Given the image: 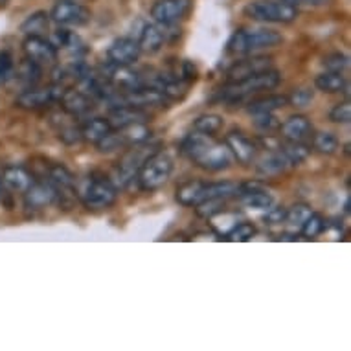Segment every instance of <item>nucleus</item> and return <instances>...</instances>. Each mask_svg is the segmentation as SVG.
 Returning a JSON list of instances; mask_svg holds the SVG:
<instances>
[{
    "mask_svg": "<svg viewBox=\"0 0 351 351\" xmlns=\"http://www.w3.org/2000/svg\"><path fill=\"white\" fill-rule=\"evenodd\" d=\"M283 43V35L269 28H241L236 29L228 40V52L234 56H250V53L276 48Z\"/></svg>",
    "mask_w": 351,
    "mask_h": 351,
    "instance_id": "f257e3e1",
    "label": "nucleus"
},
{
    "mask_svg": "<svg viewBox=\"0 0 351 351\" xmlns=\"http://www.w3.org/2000/svg\"><path fill=\"white\" fill-rule=\"evenodd\" d=\"M282 81V75L280 72L274 69L265 70V72H259L256 75H250L247 80L236 81V83H228L223 90V98L230 104H236V101H241V99L252 96V94L265 93V90H272L276 88Z\"/></svg>",
    "mask_w": 351,
    "mask_h": 351,
    "instance_id": "f03ea898",
    "label": "nucleus"
},
{
    "mask_svg": "<svg viewBox=\"0 0 351 351\" xmlns=\"http://www.w3.org/2000/svg\"><path fill=\"white\" fill-rule=\"evenodd\" d=\"M243 13L256 23L271 24H291L298 17V10L282 0H252L245 6Z\"/></svg>",
    "mask_w": 351,
    "mask_h": 351,
    "instance_id": "7ed1b4c3",
    "label": "nucleus"
},
{
    "mask_svg": "<svg viewBox=\"0 0 351 351\" xmlns=\"http://www.w3.org/2000/svg\"><path fill=\"white\" fill-rule=\"evenodd\" d=\"M173 173V160L171 156L162 153L160 149L153 153V155L144 162V166L140 167L138 184L145 191H156L160 190L162 186L166 184Z\"/></svg>",
    "mask_w": 351,
    "mask_h": 351,
    "instance_id": "20e7f679",
    "label": "nucleus"
},
{
    "mask_svg": "<svg viewBox=\"0 0 351 351\" xmlns=\"http://www.w3.org/2000/svg\"><path fill=\"white\" fill-rule=\"evenodd\" d=\"M156 151H158V145L147 144V142L127 147L125 155L121 156V160L118 162V167H116V179H118L116 186H127L131 180L136 179L140 167L144 166V162Z\"/></svg>",
    "mask_w": 351,
    "mask_h": 351,
    "instance_id": "39448f33",
    "label": "nucleus"
},
{
    "mask_svg": "<svg viewBox=\"0 0 351 351\" xmlns=\"http://www.w3.org/2000/svg\"><path fill=\"white\" fill-rule=\"evenodd\" d=\"M151 138V129L145 123H133V125L114 129L105 136L99 144H96L101 153H110L116 149H127L134 144H142Z\"/></svg>",
    "mask_w": 351,
    "mask_h": 351,
    "instance_id": "423d86ee",
    "label": "nucleus"
},
{
    "mask_svg": "<svg viewBox=\"0 0 351 351\" xmlns=\"http://www.w3.org/2000/svg\"><path fill=\"white\" fill-rule=\"evenodd\" d=\"M118 199V186L109 179L104 177H93L85 186V190L81 191V202L88 210H107Z\"/></svg>",
    "mask_w": 351,
    "mask_h": 351,
    "instance_id": "0eeeda50",
    "label": "nucleus"
},
{
    "mask_svg": "<svg viewBox=\"0 0 351 351\" xmlns=\"http://www.w3.org/2000/svg\"><path fill=\"white\" fill-rule=\"evenodd\" d=\"M50 21L64 28H81L93 21V12L83 2L75 0H59L50 12Z\"/></svg>",
    "mask_w": 351,
    "mask_h": 351,
    "instance_id": "6e6552de",
    "label": "nucleus"
},
{
    "mask_svg": "<svg viewBox=\"0 0 351 351\" xmlns=\"http://www.w3.org/2000/svg\"><path fill=\"white\" fill-rule=\"evenodd\" d=\"M66 86L63 85H53L47 86V88H37V86H28L24 88L23 93L19 94L17 99H15V105L19 109L24 110H40L47 109L50 105L59 104L61 99V94Z\"/></svg>",
    "mask_w": 351,
    "mask_h": 351,
    "instance_id": "1a4fd4ad",
    "label": "nucleus"
},
{
    "mask_svg": "<svg viewBox=\"0 0 351 351\" xmlns=\"http://www.w3.org/2000/svg\"><path fill=\"white\" fill-rule=\"evenodd\" d=\"M23 50L24 56L35 64H39L40 69L58 64L59 50L53 47L52 40L43 35H28L23 43Z\"/></svg>",
    "mask_w": 351,
    "mask_h": 351,
    "instance_id": "9d476101",
    "label": "nucleus"
},
{
    "mask_svg": "<svg viewBox=\"0 0 351 351\" xmlns=\"http://www.w3.org/2000/svg\"><path fill=\"white\" fill-rule=\"evenodd\" d=\"M193 0H156L151 8V17L160 26H175L191 12Z\"/></svg>",
    "mask_w": 351,
    "mask_h": 351,
    "instance_id": "9b49d317",
    "label": "nucleus"
},
{
    "mask_svg": "<svg viewBox=\"0 0 351 351\" xmlns=\"http://www.w3.org/2000/svg\"><path fill=\"white\" fill-rule=\"evenodd\" d=\"M59 202L58 190L47 179L34 180V184L24 191V206L32 212H39Z\"/></svg>",
    "mask_w": 351,
    "mask_h": 351,
    "instance_id": "f8f14e48",
    "label": "nucleus"
},
{
    "mask_svg": "<svg viewBox=\"0 0 351 351\" xmlns=\"http://www.w3.org/2000/svg\"><path fill=\"white\" fill-rule=\"evenodd\" d=\"M232 156L230 149L226 147V144H217V142H212L208 145L206 149L202 151L201 155L197 156L193 164L199 166L204 171H223V169H228L232 166Z\"/></svg>",
    "mask_w": 351,
    "mask_h": 351,
    "instance_id": "ddd939ff",
    "label": "nucleus"
},
{
    "mask_svg": "<svg viewBox=\"0 0 351 351\" xmlns=\"http://www.w3.org/2000/svg\"><path fill=\"white\" fill-rule=\"evenodd\" d=\"M138 40L131 39V37H120L110 43L109 50H107V59L110 64L116 66H133L140 59Z\"/></svg>",
    "mask_w": 351,
    "mask_h": 351,
    "instance_id": "4468645a",
    "label": "nucleus"
},
{
    "mask_svg": "<svg viewBox=\"0 0 351 351\" xmlns=\"http://www.w3.org/2000/svg\"><path fill=\"white\" fill-rule=\"evenodd\" d=\"M225 144L230 149L232 156L243 166H248L258 158V144L241 131H230L226 134Z\"/></svg>",
    "mask_w": 351,
    "mask_h": 351,
    "instance_id": "2eb2a0df",
    "label": "nucleus"
},
{
    "mask_svg": "<svg viewBox=\"0 0 351 351\" xmlns=\"http://www.w3.org/2000/svg\"><path fill=\"white\" fill-rule=\"evenodd\" d=\"M59 105L72 118H81V116H86L96 107V99L83 93L81 88H69L66 86L63 94H61Z\"/></svg>",
    "mask_w": 351,
    "mask_h": 351,
    "instance_id": "dca6fc26",
    "label": "nucleus"
},
{
    "mask_svg": "<svg viewBox=\"0 0 351 351\" xmlns=\"http://www.w3.org/2000/svg\"><path fill=\"white\" fill-rule=\"evenodd\" d=\"M272 69V59L271 58H247L237 61L236 64H232L230 70L226 72V80L228 83H236V81H243L250 77V75H256L259 72H265V70Z\"/></svg>",
    "mask_w": 351,
    "mask_h": 351,
    "instance_id": "f3484780",
    "label": "nucleus"
},
{
    "mask_svg": "<svg viewBox=\"0 0 351 351\" xmlns=\"http://www.w3.org/2000/svg\"><path fill=\"white\" fill-rule=\"evenodd\" d=\"M45 179L58 190L59 201L64 197H74L75 193V179L70 169L63 164H52L47 167V177Z\"/></svg>",
    "mask_w": 351,
    "mask_h": 351,
    "instance_id": "a211bd4d",
    "label": "nucleus"
},
{
    "mask_svg": "<svg viewBox=\"0 0 351 351\" xmlns=\"http://www.w3.org/2000/svg\"><path fill=\"white\" fill-rule=\"evenodd\" d=\"M278 131L282 133V136L285 140H291V142H305L307 138H311L313 125L307 116L293 114L283 121Z\"/></svg>",
    "mask_w": 351,
    "mask_h": 351,
    "instance_id": "6ab92c4d",
    "label": "nucleus"
},
{
    "mask_svg": "<svg viewBox=\"0 0 351 351\" xmlns=\"http://www.w3.org/2000/svg\"><path fill=\"white\" fill-rule=\"evenodd\" d=\"M107 120H109L110 127L114 131V129L133 125V123H145L149 120V114L144 109H136V107H131V105H118V107L110 109V116Z\"/></svg>",
    "mask_w": 351,
    "mask_h": 351,
    "instance_id": "aec40b11",
    "label": "nucleus"
},
{
    "mask_svg": "<svg viewBox=\"0 0 351 351\" xmlns=\"http://www.w3.org/2000/svg\"><path fill=\"white\" fill-rule=\"evenodd\" d=\"M256 169H258L259 175L263 177H276V175H282L289 169V162L285 158L280 147H274V149H267V153L261 158H256Z\"/></svg>",
    "mask_w": 351,
    "mask_h": 351,
    "instance_id": "412c9836",
    "label": "nucleus"
},
{
    "mask_svg": "<svg viewBox=\"0 0 351 351\" xmlns=\"http://www.w3.org/2000/svg\"><path fill=\"white\" fill-rule=\"evenodd\" d=\"M166 43V32L160 24H144L138 35V47L144 53H158Z\"/></svg>",
    "mask_w": 351,
    "mask_h": 351,
    "instance_id": "4be33fe9",
    "label": "nucleus"
},
{
    "mask_svg": "<svg viewBox=\"0 0 351 351\" xmlns=\"http://www.w3.org/2000/svg\"><path fill=\"white\" fill-rule=\"evenodd\" d=\"M34 173L28 171L24 166H8L2 171V184L15 193H24L34 184Z\"/></svg>",
    "mask_w": 351,
    "mask_h": 351,
    "instance_id": "5701e85b",
    "label": "nucleus"
},
{
    "mask_svg": "<svg viewBox=\"0 0 351 351\" xmlns=\"http://www.w3.org/2000/svg\"><path fill=\"white\" fill-rule=\"evenodd\" d=\"M110 131H112V127H110L107 118H90V120H86L85 123H81L80 125L81 142L96 145L99 144Z\"/></svg>",
    "mask_w": 351,
    "mask_h": 351,
    "instance_id": "b1692460",
    "label": "nucleus"
},
{
    "mask_svg": "<svg viewBox=\"0 0 351 351\" xmlns=\"http://www.w3.org/2000/svg\"><path fill=\"white\" fill-rule=\"evenodd\" d=\"M204 190H206V182H201V180H190V182H184L177 188V193H175V199L179 202L180 206L195 208L197 204H201L204 201Z\"/></svg>",
    "mask_w": 351,
    "mask_h": 351,
    "instance_id": "393cba45",
    "label": "nucleus"
},
{
    "mask_svg": "<svg viewBox=\"0 0 351 351\" xmlns=\"http://www.w3.org/2000/svg\"><path fill=\"white\" fill-rule=\"evenodd\" d=\"M289 98L287 96H282V94H271V96H263V98H258L250 101L247 105L248 114H259V112H274V110L282 109V107H287Z\"/></svg>",
    "mask_w": 351,
    "mask_h": 351,
    "instance_id": "a878e982",
    "label": "nucleus"
},
{
    "mask_svg": "<svg viewBox=\"0 0 351 351\" xmlns=\"http://www.w3.org/2000/svg\"><path fill=\"white\" fill-rule=\"evenodd\" d=\"M315 86L326 94H339L348 88V81L339 72H324L315 80Z\"/></svg>",
    "mask_w": 351,
    "mask_h": 351,
    "instance_id": "bb28decb",
    "label": "nucleus"
},
{
    "mask_svg": "<svg viewBox=\"0 0 351 351\" xmlns=\"http://www.w3.org/2000/svg\"><path fill=\"white\" fill-rule=\"evenodd\" d=\"M280 151L287 158L289 166H300L311 155V149L305 142H291V140H285L283 144H280Z\"/></svg>",
    "mask_w": 351,
    "mask_h": 351,
    "instance_id": "cd10ccee",
    "label": "nucleus"
},
{
    "mask_svg": "<svg viewBox=\"0 0 351 351\" xmlns=\"http://www.w3.org/2000/svg\"><path fill=\"white\" fill-rule=\"evenodd\" d=\"M40 74H43V69H40L39 64H35L34 61H29V59L26 58L15 66V75H13V80L21 81V83L28 88V86H35L39 83Z\"/></svg>",
    "mask_w": 351,
    "mask_h": 351,
    "instance_id": "c85d7f7f",
    "label": "nucleus"
},
{
    "mask_svg": "<svg viewBox=\"0 0 351 351\" xmlns=\"http://www.w3.org/2000/svg\"><path fill=\"white\" fill-rule=\"evenodd\" d=\"M50 40L53 43V47L58 48H63V50H69V52H80V50H83V40H81V37L77 34H74V32H70V29L66 28H59L56 29L52 34V37H50Z\"/></svg>",
    "mask_w": 351,
    "mask_h": 351,
    "instance_id": "c756f323",
    "label": "nucleus"
},
{
    "mask_svg": "<svg viewBox=\"0 0 351 351\" xmlns=\"http://www.w3.org/2000/svg\"><path fill=\"white\" fill-rule=\"evenodd\" d=\"M212 136H206V134L195 133V131H193V134H188V136H186L182 145H180V149H182V153L193 162L197 156L201 155L202 151L206 149L208 145L212 144Z\"/></svg>",
    "mask_w": 351,
    "mask_h": 351,
    "instance_id": "7c9ffc66",
    "label": "nucleus"
},
{
    "mask_svg": "<svg viewBox=\"0 0 351 351\" xmlns=\"http://www.w3.org/2000/svg\"><path fill=\"white\" fill-rule=\"evenodd\" d=\"M225 125V120H223V116L219 114H201L199 118H195L193 121V131L195 133L206 134V136H215V134L223 129Z\"/></svg>",
    "mask_w": 351,
    "mask_h": 351,
    "instance_id": "2f4dec72",
    "label": "nucleus"
},
{
    "mask_svg": "<svg viewBox=\"0 0 351 351\" xmlns=\"http://www.w3.org/2000/svg\"><path fill=\"white\" fill-rule=\"evenodd\" d=\"M48 24H50V15L47 12H35L24 19L21 32L26 35H43L48 29Z\"/></svg>",
    "mask_w": 351,
    "mask_h": 351,
    "instance_id": "473e14b6",
    "label": "nucleus"
},
{
    "mask_svg": "<svg viewBox=\"0 0 351 351\" xmlns=\"http://www.w3.org/2000/svg\"><path fill=\"white\" fill-rule=\"evenodd\" d=\"M313 149L318 151L320 155H335L339 151V138L333 133H317L311 134Z\"/></svg>",
    "mask_w": 351,
    "mask_h": 351,
    "instance_id": "72a5a7b5",
    "label": "nucleus"
},
{
    "mask_svg": "<svg viewBox=\"0 0 351 351\" xmlns=\"http://www.w3.org/2000/svg\"><path fill=\"white\" fill-rule=\"evenodd\" d=\"M300 228H302V236H304L305 239H315V237L320 236V234L328 228V221H326L324 215H320V213L313 212Z\"/></svg>",
    "mask_w": 351,
    "mask_h": 351,
    "instance_id": "f704fd0d",
    "label": "nucleus"
},
{
    "mask_svg": "<svg viewBox=\"0 0 351 351\" xmlns=\"http://www.w3.org/2000/svg\"><path fill=\"white\" fill-rule=\"evenodd\" d=\"M254 236H256V226L252 223H237V225L232 226L230 230L225 234L226 241L232 243L250 241Z\"/></svg>",
    "mask_w": 351,
    "mask_h": 351,
    "instance_id": "c9c22d12",
    "label": "nucleus"
},
{
    "mask_svg": "<svg viewBox=\"0 0 351 351\" xmlns=\"http://www.w3.org/2000/svg\"><path fill=\"white\" fill-rule=\"evenodd\" d=\"M313 210L309 204L305 202H296L291 208H287V217H285V223L293 226H302L307 221V217L311 215Z\"/></svg>",
    "mask_w": 351,
    "mask_h": 351,
    "instance_id": "e433bc0d",
    "label": "nucleus"
},
{
    "mask_svg": "<svg viewBox=\"0 0 351 351\" xmlns=\"http://www.w3.org/2000/svg\"><path fill=\"white\" fill-rule=\"evenodd\" d=\"M254 127L258 131H263V133H274L280 129L282 121L278 120L274 112H259V114H252Z\"/></svg>",
    "mask_w": 351,
    "mask_h": 351,
    "instance_id": "4c0bfd02",
    "label": "nucleus"
},
{
    "mask_svg": "<svg viewBox=\"0 0 351 351\" xmlns=\"http://www.w3.org/2000/svg\"><path fill=\"white\" fill-rule=\"evenodd\" d=\"M15 75V59L10 52H0V86L6 85Z\"/></svg>",
    "mask_w": 351,
    "mask_h": 351,
    "instance_id": "58836bf2",
    "label": "nucleus"
},
{
    "mask_svg": "<svg viewBox=\"0 0 351 351\" xmlns=\"http://www.w3.org/2000/svg\"><path fill=\"white\" fill-rule=\"evenodd\" d=\"M348 64H350L348 56L339 52L331 53V56H328V58L324 59V66L328 69V72H339V74H342V72L348 69Z\"/></svg>",
    "mask_w": 351,
    "mask_h": 351,
    "instance_id": "ea45409f",
    "label": "nucleus"
},
{
    "mask_svg": "<svg viewBox=\"0 0 351 351\" xmlns=\"http://www.w3.org/2000/svg\"><path fill=\"white\" fill-rule=\"evenodd\" d=\"M329 120L333 123H350L351 120V105L350 101L337 104L333 109L329 110Z\"/></svg>",
    "mask_w": 351,
    "mask_h": 351,
    "instance_id": "a19ab883",
    "label": "nucleus"
},
{
    "mask_svg": "<svg viewBox=\"0 0 351 351\" xmlns=\"http://www.w3.org/2000/svg\"><path fill=\"white\" fill-rule=\"evenodd\" d=\"M58 136L61 142H64L66 145H74L81 142V133L80 125H74V123H69V125H63L58 131Z\"/></svg>",
    "mask_w": 351,
    "mask_h": 351,
    "instance_id": "79ce46f5",
    "label": "nucleus"
},
{
    "mask_svg": "<svg viewBox=\"0 0 351 351\" xmlns=\"http://www.w3.org/2000/svg\"><path fill=\"white\" fill-rule=\"evenodd\" d=\"M287 98L289 105H293V107H307V105H311L315 93H313L311 88H296Z\"/></svg>",
    "mask_w": 351,
    "mask_h": 351,
    "instance_id": "37998d69",
    "label": "nucleus"
},
{
    "mask_svg": "<svg viewBox=\"0 0 351 351\" xmlns=\"http://www.w3.org/2000/svg\"><path fill=\"white\" fill-rule=\"evenodd\" d=\"M285 217H287V208L285 206H274L269 208L265 213V225L269 226H276V225H283L285 223Z\"/></svg>",
    "mask_w": 351,
    "mask_h": 351,
    "instance_id": "c03bdc74",
    "label": "nucleus"
},
{
    "mask_svg": "<svg viewBox=\"0 0 351 351\" xmlns=\"http://www.w3.org/2000/svg\"><path fill=\"white\" fill-rule=\"evenodd\" d=\"M285 4L293 8H324L329 6V4H333L335 0H282Z\"/></svg>",
    "mask_w": 351,
    "mask_h": 351,
    "instance_id": "a18cd8bd",
    "label": "nucleus"
},
{
    "mask_svg": "<svg viewBox=\"0 0 351 351\" xmlns=\"http://www.w3.org/2000/svg\"><path fill=\"white\" fill-rule=\"evenodd\" d=\"M10 0H0V8H6Z\"/></svg>",
    "mask_w": 351,
    "mask_h": 351,
    "instance_id": "49530a36",
    "label": "nucleus"
},
{
    "mask_svg": "<svg viewBox=\"0 0 351 351\" xmlns=\"http://www.w3.org/2000/svg\"><path fill=\"white\" fill-rule=\"evenodd\" d=\"M75 2H83V4H85V2H88V0H75Z\"/></svg>",
    "mask_w": 351,
    "mask_h": 351,
    "instance_id": "de8ad7c7",
    "label": "nucleus"
},
{
    "mask_svg": "<svg viewBox=\"0 0 351 351\" xmlns=\"http://www.w3.org/2000/svg\"><path fill=\"white\" fill-rule=\"evenodd\" d=\"M0 193H2V182H0Z\"/></svg>",
    "mask_w": 351,
    "mask_h": 351,
    "instance_id": "09e8293b",
    "label": "nucleus"
}]
</instances>
